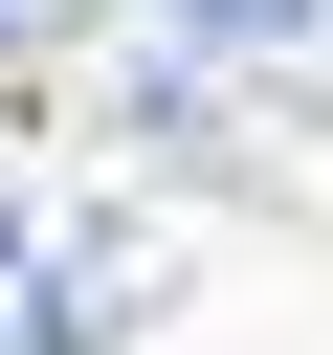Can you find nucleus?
Masks as SVG:
<instances>
[{
  "instance_id": "1",
  "label": "nucleus",
  "mask_w": 333,
  "mask_h": 355,
  "mask_svg": "<svg viewBox=\"0 0 333 355\" xmlns=\"http://www.w3.org/2000/svg\"><path fill=\"white\" fill-rule=\"evenodd\" d=\"M133 311H155L133 222H89V200H0V355H111Z\"/></svg>"
},
{
  "instance_id": "2",
  "label": "nucleus",
  "mask_w": 333,
  "mask_h": 355,
  "mask_svg": "<svg viewBox=\"0 0 333 355\" xmlns=\"http://www.w3.org/2000/svg\"><path fill=\"white\" fill-rule=\"evenodd\" d=\"M178 44H222V67H266V89H333V0H155Z\"/></svg>"
}]
</instances>
